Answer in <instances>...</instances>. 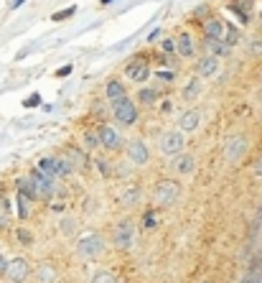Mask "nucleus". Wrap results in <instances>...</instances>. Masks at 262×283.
Here are the masks:
<instances>
[{
	"label": "nucleus",
	"mask_w": 262,
	"mask_h": 283,
	"mask_svg": "<svg viewBox=\"0 0 262 283\" xmlns=\"http://www.w3.org/2000/svg\"><path fill=\"white\" fill-rule=\"evenodd\" d=\"M181 197V184L173 179H163V181H158V186L153 191V199H155V204L158 207H173L176 202Z\"/></svg>",
	"instance_id": "nucleus-1"
},
{
	"label": "nucleus",
	"mask_w": 262,
	"mask_h": 283,
	"mask_svg": "<svg viewBox=\"0 0 262 283\" xmlns=\"http://www.w3.org/2000/svg\"><path fill=\"white\" fill-rule=\"evenodd\" d=\"M112 110H115V120L120 122L122 128H130V125L138 122V105H135L130 97L117 100V102L112 105Z\"/></svg>",
	"instance_id": "nucleus-2"
},
{
	"label": "nucleus",
	"mask_w": 262,
	"mask_h": 283,
	"mask_svg": "<svg viewBox=\"0 0 262 283\" xmlns=\"http://www.w3.org/2000/svg\"><path fill=\"white\" fill-rule=\"evenodd\" d=\"M26 181H28V189H31V197L33 199H41V197H51L54 194V179L43 176L41 171H36V168L31 171V176Z\"/></svg>",
	"instance_id": "nucleus-3"
},
{
	"label": "nucleus",
	"mask_w": 262,
	"mask_h": 283,
	"mask_svg": "<svg viewBox=\"0 0 262 283\" xmlns=\"http://www.w3.org/2000/svg\"><path fill=\"white\" fill-rule=\"evenodd\" d=\"M135 235H138V230H135V222H132V220H122V222H117L115 235H112V240H115V247H120V250H130L132 243H135Z\"/></svg>",
	"instance_id": "nucleus-4"
},
{
	"label": "nucleus",
	"mask_w": 262,
	"mask_h": 283,
	"mask_svg": "<svg viewBox=\"0 0 262 283\" xmlns=\"http://www.w3.org/2000/svg\"><path fill=\"white\" fill-rule=\"evenodd\" d=\"M76 250L82 253L84 258H97V255H102V250H105V240H102V235L89 232V235H84V237H79Z\"/></svg>",
	"instance_id": "nucleus-5"
},
{
	"label": "nucleus",
	"mask_w": 262,
	"mask_h": 283,
	"mask_svg": "<svg viewBox=\"0 0 262 283\" xmlns=\"http://www.w3.org/2000/svg\"><path fill=\"white\" fill-rule=\"evenodd\" d=\"M184 145H186V138H184V133H181L178 128L176 130H166L161 135V151L168 153V156L184 153Z\"/></svg>",
	"instance_id": "nucleus-6"
},
{
	"label": "nucleus",
	"mask_w": 262,
	"mask_h": 283,
	"mask_svg": "<svg viewBox=\"0 0 262 283\" xmlns=\"http://www.w3.org/2000/svg\"><path fill=\"white\" fill-rule=\"evenodd\" d=\"M125 74H128V79H132L135 84H143L150 79V64H148L145 56H135V59L125 66Z\"/></svg>",
	"instance_id": "nucleus-7"
},
{
	"label": "nucleus",
	"mask_w": 262,
	"mask_h": 283,
	"mask_svg": "<svg viewBox=\"0 0 262 283\" xmlns=\"http://www.w3.org/2000/svg\"><path fill=\"white\" fill-rule=\"evenodd\" d=\"M97 141H99L102 148H107V151H120L122 148V135H120L117 128H112V125H99Z\"/></svg>",
	"instance_id": "nucleus-8"
},
{
	"label": "nucleus",
	"mask_w": 262,
	"mask_h": 283,
	"mask_svg": "<svg viewBox=\"0 0 262 283\" xmlns=\"http://www.w3.org/2000/svg\"><path fill=\"white\" fill-rule=\"evenodd\" d=\"M125 153H128V161H132L135 166H145L148 161H150V151H148V145L140 138L128 141V145H125Z\"/></svg>",
	"instance_id": "nucleus-9"
},
{
	"label": "nucleus",
	"mask_w": 262,
	"mask_h": 283,
	"mask_svg": "<svg viewBox=\"0 0 262 283\" xmlns=\"http://www.w3.org/2000/svg\"><path fill=\"white\" fill-rule=\"evenodd\" d=\"M5 276H8V281H13V283H23V281L31 276L28 260H26V258H13V260L8 263V268H5Z\"/></svg>",
	"instance_id": "nucleus-10"
},
{
	"label": "nucleus",
	"mask_w": 262,
	"mask_h": 283,
	"mask_svg": "<svg viewBox=\"0 0 262 283\" xmlns=\"http://www.w3.org/2000/svg\"><path fill=\"white\" fill-rule=\"evenodd\" d=\"M201 125V112L199 110H186L184 115L178 118V130L181 133H193V130H199Z\"/></svg>",
	"instance_id": "nucleus-11"
},
{
	"label": "nucleus",
	"mask_w": 262,
	"mask_h": 283,
	"mask_svg": "<svg viewBox=\"0 0 262 283\" xmlns=\"http://www.w3.org/2000/svg\"><path fill=\"white\" fill-rule=\"evenodd\" d=\"M204 36H206L209 43L222 41L224 39V20L222 18H209L206 23H204Z\"/></svg>",
	"instance_id": "nucleus-12"
},
{
	"label": "nucleus",
	"mask_w": 262,
	"mask_h": 283,
	"mask_svg": "<svg viewBox=\"0 0 262 283\" xmlns=\"http://www.w3.org/2000/svg\"><path fill=\"white\" fill-rule=\"evenodd\" d=\"M216 72H219V59H216V56H204V59H199V66H196L199 79H209Z\"/></svg>",
	"instance_id": "nucleus-13"
},
{
	"label": "nucleus",
	"mask_w": 262,
	"mask_h": 283,
	"mask_svg": "<svg viewBox=\"0 0 262 283\" xmlns=\"http://www.w3.org/2000/svg\"><path fill=\"white\" fill-rule=\"evenodd\" d=\"M173 168L178 174H191L196 168V158L191 153H178V156H173Z\"/></svg>",
	"instance_id": "nucleus-14"
},
{
	"label": "nucleus",
	"mask_w": 262,
	"mask_h": 283,
	"mask_svg": "<svg viewBox=\"0 0 262 283\" xmlns=\"http://www.w3.org/2000/svg\"><path fill=\"white\" fill-rule=\"evenodd\" d=\"M173 43H176V54L178 56H184V59H191V56H193V39H191V33H181Z\"/></svg>",
	"instance_id": "nucleus-15"
},
{
	"label": "nucleus",
	"mask_w": 262,
	"mask_h": 283,
	"mask_svg": "<svg viewBox=\"0 0 262 283\" xmlns=\"http://www.w3.org/2000/svg\"><path fill=\"white\" fill-rule=\"evenodd\" d=\"M105 95H107V100H110L112 105H115L117 100L128 97V92H125V84L120 82V79H110V82H107V87H105Z\"/></svg>",
	"instance_id": "nucleus-16"
},
{
	"label": "nucleus",
	"mask_w": 262,
	"mask_h": 283,
	"mask_svg": "<svg viewBox=\"0 0 262 283\" xmlns=\"http://www.w3.org/2000/svg\"><path fill=\"white\" fill-rule=\"evenodd\" d=\"M36 283H56V268L51 263H41L36 268Z\"/></svg>",
	"instance_id": "nucleus-17"
},
{
	"label": "nucleus",
	"mask_w": 262,
	"mask_h": 283,
	"mask_svg": "<svg viewBox=\"0 0 262 283\" xmlns=\"http://www.w3.org/2000/svg\"><path fill=\"white\" fill-rule=\"evenodd\" d=\"M244 148H247V143H244V138H232V143H229V148H226V158H229L232 163H237L239 161V156L244 153Z\"/></svg>",
	"instance_id": "nucleus-18"
},
{
	"label": "nucleus",
	"mask_w": 262,
	"mask_h": 283,
	"mask_svg": "<svg viewBox=\"0 0 262 283\" xmlns=\"http://www.w3.org/2000/svg\"><path fill=\"white\" fill-rule=\"evenodd\" d=\"M199 92H201V79H199V77H193L191 82L186 84V89H184V100H188V102H191V100H196V97H199Z\"/></svg>",
	"instance_id": "nucleus-19"
},
{
	"label": "nucleus",
	"mask_w": 262,
	"mask_h": 283,
	"mask_svg": "<svg viewBox=\"0 0 262 283\" xmlns=\"http://www.w3.org/2000/svg\"><path fill=\"white\" fill-rule=\"evenodd\" d=\"M120 199H122V204H128V207H130V204H135V202L140 199V189H138V186H130L128 191H122V197H120Z\"/></svg>",
	"instance_id": "nucleus-20"
},
{
	"label": "nucleus",
	"mask_w": 262,
	"mask_h": 283,
	"mask_svg": "<svg viewBox=\"0 0 262 283\" xmlns=\"http://www.w3.org/2000/svg\"><path fill=\"white\" fill-rule=\"evenodd\" d=\"M89 283H120V281H117V276L107 273V270H99V273L92 276V281H89Z\"/></svg>",
	"instance_id": "nucleus-21"
},
{
	"label": "nucleus",
	"mask_w": 262,
	"mask_h": 283,
	"mask_svg": "<svg viewBox=\"0 0 262 283\" xmlns=\"http://www.w3.org/2000/svg\"><path fill=\"white\" fill-rule=\"evenodd\" d=\"M138 100H140L143 105H153L155 100H158V89H140Z\"/></svg>",
	"instance_id": "nucleus-22"
},
{
	"label": "nucleus",
	"mask_w": 262,
	"mask_h": 283,
	"mask_svg": "<svg viewBox=\"0 0 262 283\" xmlns=\"http://www.w3.org/2000/svg\"><path fill=\"white\" fill-rule=\"evenodd\" d=\"M74 13H76V5H69V8L59 10V13H54L51 18H54V20H66V18H69V16H74Z\"/></svg>",
	"instance_id": "nucleus-23"
},
{
	"label": "nucleus",
	"mask_w": 262,
	"mask_h": 283,
	"mask_svg": "<svg viewBox=\"0 0 262 283\" xmlns=\"http://www.w3.org/2000/svg\"><path fill=\"white\" fill-rule=\"evenodd\" d=\"M16 237L20 240V245H31V243H33V235H31L28 230H23V227L16 230Z\"/></svg>",
	"instance_id": "nucleus-24"
},
{
	"label": "nucleus",
	"mask_w": 262,
	"mask_h": 283,
	"mask_svg": "<svg viewBox=\"0 0 262 283\" xmlns=\"http://www.w3.org/2000/svg\"><path fill=\"white\" fill-rule=\"evenodd\" d=\"M36 105H41V95L38 92H33L28 100H23V107H36Z\"/></svg>",
	"instance_id": "nucleus-25"
},
{
	"label": "nucleus",
	"mask_w": 262,
	"mask_h": 283,
	"mask_svg": "<svg viewBox=\"0 0 262 283\" xmlns=\"http://www.w3.org/2000/svg\"><path fill=\"white\" fill-rule=\"evenodd\" d=\"M211 49H214V56H224V54H226V43L214 41V43H211Z\"/></svg>",
	"instance_id": "nucleus-26"
},
{
	"label": "nucleus",
	"mask_w": 262,
	"mask_h": 283,
	"mask_svg": "<svg viewBox=\"0 0 262 283\" xmlns=\"http://www.w3.org/2000/svg\"><path fill=\"white\" fill-rule=\"evenodd\" d=\"M72 69H74V66H72V64H66V66H61V69L56 72V77H66V74H72Z\"/></svg>",
	"instance_id": "nucleus-27"
},
{
	"label": "nucleus",
	"mask_w": 262,
	"mask_h": 283,
	"mask_svg": "<svg viewBox=\"0 0 262 283\" xmlns=\"http://www.w3.org/2000/svg\"><path fill=\"white\" fill-rule=\"evenodd\" d=\"M158 79H163V82H173V74H170V72H161V74H158Z\"/></svg>",
	"instance_id": "nucleus-28"
},
{
	"label": "nucleus",
	"mask_w": 262,
	"mask_h": 283,
	"mask_svg": "<svg viewBox=\"0 0 262 283\" xmlns=\"http://www.w3.org/2000/svg\"><path fill=\"white\" fill-rule=\"evenodd\" d=\"M153 224H155V222H153V212H148V214H145V227H153Z\"/></svg>",
	"instance_id": "nucleus-29"
},
{
	"label": "nucleus",
	"mask_w": 262,
	"mask_h": 283,
	"mask_svg": "<svg viewBox=\"0 0 262 283\" xmlns=\"http://www.w3.org/2000/svg\"><path fill=\"white\" fill-rule=\"evenodd\" d=\"M5 268H8V260L0 255V273H5Z\"/></svg>",
	"instance_id": "nucleus-30"
},
{
	"label": "nucleus",
	"mask_w": 262,
	"mask_h": 283,
	"mask_svg": "<svg viewBox=\"0 0 262 283\" xmlns=\"http://www.w3.org/2000/svg\"><path fill=\"white\" fill-rule=\"evenodd\" d=\"M255 174H260V176H262V158H260V161L255 163Z\"/></svg>",
	"instance_id": "nucleus-31"
},
{
	"label": "nucleus",
	"mask_w": 262,
	"mask_h": 283,
	"mask_svg": "<svg viewBox=\"0 0 262 283\" xmlns=\"http://www.w3.org/2000/svg\"><path fill=\"white\" fill-rule=\"evenodd\" d=\"M23 3H26V0H13V3H10V8H20Z\"/></svg>",
	"instance_id": "nucleus-32"
},
{
	"label": "nucleus",
	"mask_w": 262,
	"mask_h": 283,
	"mask_svg": "<svg viewBox=\"0 0 262 283\" xmlns=\"http://www.w3.org/2000/svg\"><path fill=\"white\" fill-rule=\"evenodd\" d=\"M112 3V0H102V5H110Z\"/></svg>",
	"instance_id": "nucleus-33"
},
{
	"label": "nucleus",
	"mask_w": 262,
	"mask_h": 283,
	"mask_svg": "<svg viewBox=\"0 0 262 283\" xmlns=\"http://www.w3.org/2000/svg\"><path fill=\"white\" fill-rule=\"evenodd\" d=\"M244 283H252V281H244Z\"/></svg>",
	"instance_id": "nucleus-34"
}]
</instances>
